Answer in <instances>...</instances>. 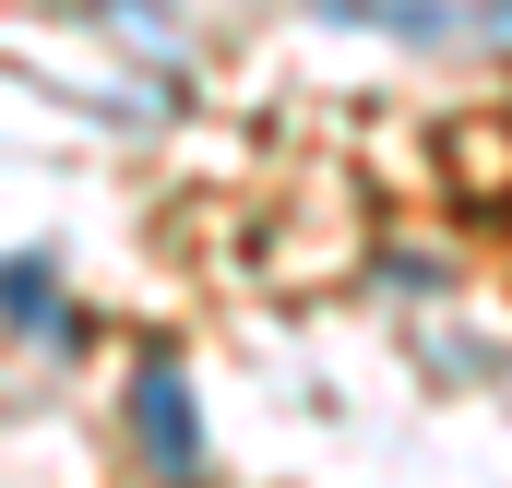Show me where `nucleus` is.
<instances>
[{"instance_id":"nucleus-1","label":"nucleus","mask_w":512,"mask_h":488,"mask_svg":"<svg viewBox=\"0 0 512 488\" xmlns=\"http://www.w3.org/2000/svg\"><path fill=\"white\" fill-rule=\"evenodd\" d=\"M334 24H393V36H453V24H501L512 0H322Z\"/></svg>"},{"instance_id":"nucleus-2","label":"nucleus","mask_w":512,"mask_h":488,"mask_svg":"<svg viewBox=\"0 0 512 488\" xmlns=\"http://www.w3.org/2000/svg\"><path fill=\"white\" fill-rule=\"evenodd\" d=\"M143 441H155L167 477H191V393H179V369H167V358L143 369Z\"/></svg>"}]
</instances>
